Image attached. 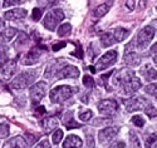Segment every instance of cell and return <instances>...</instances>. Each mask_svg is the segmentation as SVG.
<instances>
[{"label":"cell","instance_id":"cell-1","mask_svg":"<svg viewBox=\"0 0 157 148\" xmlns=\"http://www.w3.org/2000/svg\"><path fill=\"white\" fill-rule=\"evenodd\" d=\"M74 92H77V88H72L69 85H59L50 90V101L53 103H63L69 99Z\"/></svg>","mask_w":157,"mask_h":148},{"label":"cell","instance_id":"cell-2","mask_svg":"<svg viewBox=\"0 0 157 148\" xmlns=\"http://www.w3.org/2000/svg\"><path fill=\"white\" fill-rule=\"evenodd\" d=\"M38 77V70H27L19 74L11 83V87L15 89H24L29 84H32Z\"/></svg>","mask_w":157,"mask_h":148},{"label":"cell","instance_id":"cell-3","mask_svg":"<svg viewBox=\"0 0 157 148\" xmlns=\"http://www.w3.org/2000/svg\"><path fill=\"white\" fill-rule=\"evenodd\" d=\"M64 19V11L62 9H54L49 11L48 14L44 17V21H43V25L44 28H47L48 30H52L53 32L57 25Z\"/></svg>","mask_w":157,"mask_h":148},{"label":"cell","instance_id":"cell-4","mask_svg":"<svg viewBox=\"0 0 157 148\" xmlns=\"http://www.w3.org/2000/svg\"><path fill=\"white\" fill-rule=\"evenodd\" d=\"M155 33H156V30H155L153 26H151V25H147L142 30H140L138 36H137V44H138V47L141 49H146L147 45L151 43V40L153 39Z\"/></svg>","mask_w":157,"mask_h":148},{"label":"cell","instance_id":"cell-5","mask_svg":"<svg viewBox=\"0 0 157 148\" xmlns=\"http://www.w3.org/2000/svg\"><path fill=\"white\" fill-rule=\"evenodd\" d=\"M44 51H47V47L45 45H42V44L35 45L33 49H30L27 54H25V57L23 58V64H25V65L35 64L39 60V58L42 57V54Z\"/></svg>","mask_w":157,"mask_h":148},{"label":"cell","instance_id":"cell-6","mask_svg":"<svg viewBox=\"0 0 157 148\" xmlns=\"http://www.w3.org/2000/svg\"><path fill=\"white\" fill-rule=\"evenodd\" d=\"M148 107V101L143 97H133L126 103V111L127 112H137L146 109Z\"/></svg>","mask_w":157,"mask_h":148},{"label":"cell","instance_id":"cell-7","mask_svg":"<svg viewBox=\"0 0 157 148\" xmlns=\"http://www.w3.org/2000/svg\"><path fill=\"white\" fill-rule=\"evenodd\" d=\"M45 90H47L45 82H39L30 87V98H32L33 104H38L43 99V97L45 96Z\"/></svg>","mask_w":157,"mask_h":148},{"label":"cell","instance_id":"cell-8","mask_svg":"<svg viewBox=\"0 0 157 148\" xmlns=\"http://www.w3.org/2000/svg\"><path fill=\"white\" fill-rule=\"evenodd\" d=\"M117 109H118V104L114 99H104L98 103V111L103 116H113Z\"/></svg>","mask_w":157,"mask_h":148},{"label":"cell","instance_id":"cell-9","mask_svg":"<svg viewBox=\"0 0 157 148\" xmlns=\"http://www.w3.org/2000/svg\"><path fill=\"white\" fill-rule=\"evenodd\" d=\"M117 59V51L116 50H109L107 51L104 55H102L99 58V60L97 62V70H103L111 66Z\"/></svg>","mask_w":157,"mask_h":148},{"label":"cell","instance_id":"cell-10","mask_svg":"<svg viewBox=\"0 0 157 148\" xmlns=\"http://www.w3.org/2000/svg\"><path fill=\"white\" fill-rule=\"evenodd\" d=\"M65 66H67V62L63 60V59H57L54 62H52L48 65L47 70H45V77L47 78H52L53 74H59Z\"/></svg>","mask_w":157,"mask_h":148},{"label":"cell","instance_id":"cell-11","mask_svg":"<svg viewBox=\"0 0 157 148\" xmlns=\"http://www.w3.org/2000/svg\"><path fill=\"white\" fill-rule=\"evenodd\" d=\"M118 133V128L117 127H108V128H104L102 131H99L98 133V138H99V142L102 144H107L109 143Z\"/></svg>","mask_w":157,"mask_h":148},{"label":"cell","instance_id":"cell-12","mask_svg":"<svg viewBox=\"0 0 157 148\" xmlns=\"http://www.w3.org/2000/svg\"><path fill=\"white\" fill-rule=\"evenodd\" d=\"M136 77L135 75V72L131 70V69H121L120 72H117L114 75H113V84L116 85H122L124 82L129 80L131 78Z\"/></svg>","mask_w":157,"mask_h":148},{"label":"cell","instance_id":"cell-13","mask_svg":"<svg viewBox=\"0 0 157 148\" xmlns=\"http://www.w3.org/2000/svg\"><path fill=\"white\" fill-rule=\"evenodd\" d=\"M140 88H141V80L137 77L131 78L129 80H127V82H124L122 84V92L126 96H131V94H133Z\"/></svg>","mask_w":157,"mask_h":148},{"label":"cell","instance_id":"cell-14","mask_svg":"<svg viewBox=\"0 0 157 148\" xmlns=\"http://www.w3.org/2000/svg\"><path fill=\"white\" fill-rule=\"evenodd\" d=\"M15 69H17V62L15 60H6L0 65V72H2L3 77L6 79L13 77V74L15 73Z\"/></svg>","mask_w":157,"mask_h":148},{"label":"cell","instance_id":"cell-15","mask_svg":"<svg viewBox=\"0 0 157 148\" xmlns=\"http://www.w3.org/2000/svg\"><path fill=\"white\" fill-rule=\"evenodd\" d=\"M27 17V10L25 9H13L4 14V18L6 20H19Z\"/></svg>","mask_w":157,"mask_h":148},{"label":"cell","instance_id":"cell-16","mask_svg":"<svg viewBox=\"0 0 157 148\" xmlns=\"http://www.w3.org/2000/svg\"><path fill=\"white\" fill-rule=\"evenodd\" d=\"M82 144H83V142L79 137L71 134V136L65 138V141L63 143V148H81Z\"/></svg>","mask_w":157,"mask_h":148},{"label":"cell","instance_id":"cell-17","mask_svg":"<svg viewBox=\"0 0 157 148\" xmlns=\"http://www.w3.org/2000/svg\"><path fill=\"white\" fill-rule=\"evenodd\" d=\"M58 119L54 118V117H49V118H45L43 122H42V127L44 129L45 133H50V132H53L57 127H58Z\"/></svg>","mask_w":157,"mask_h":148},{"label":"cell","instance_id":"cell-18","mask_svg":"<svg viewBox=\"0 0 157 148\" xmlns=\"http://www.w3.org/2000/svg\"><path fill=\"white\" fill-rule=\"evenodd\" d=\"M79 75V70L75 68L74 65H67L65 68L59 73V78H78Z\"/></svg>","mask_w":157,"mask_h":148},{"label":"cell","instance_id":"cell-19","mask_svg":"<svg viewBox=\"0 0 157 148\" xmlns=\"http://www.w3.org/2000/svg\"><path fill=\"white\" fill-rule=\"evenodd\" d=\"M123 60H124V63L128 64V65L137 66V65L141 63V57L137 54V53L131 51V53H127V54H124Z\"/></svg>","mask_w":157,"mask_h":148},{"label":"cell","instance_id":"cell-20","mask_svg":"<svg viewBox=\"0 0 157 148\" xmlns=\"http://www.w3.org/2000/svg\"><path fill=\"white\" fill-rule=\"evenodd\" d=\"M63 123L64 126L67 127L68 129H72V128H79L82 124H79L78 122H75L74 118H73V113L72 112H67L63 117Z\"/></svg>","mask_w":157,"mask_h":148},{"label":"cell","instance_id":"cell-21","mask_svg":"<svg viewBox=\"0 0 157 148\" xmlns=\"http://www.w3.org/2000/svg\"><path fill=\"white\" fill-rule=\"evenodd\" d=\"M17 33H18V30L15 28H6V29H4L2 33H0V42H2V43L10 42V40L17 35Z\"/></svg>","mask_w":157,"mask_h":148},{"label":"cell","instance_id":"cell-22","mask_svg":"<svg viewBox=\"0 0 157 148\" xmlns=\"http://www.w3.org/2000/svg\"><path fill=\"white\" fill-rule=\"evenodd\" d=\"M112 4H113L112 2H107V3H103V4H101L99 6H97V8L94 9V11H93L94 18H102L103 15H106L107 13H108V10L111 9Z\"/></svg>","mask_w":157,"mask_h":148},{"label":"cell","instance_id":"cell-23","mask_svg":"<svg viewBox=\"0 0 157 148\" xmlns=\"http://www.w3.org/2000/svg\"><path fill=\"white\" fill-rule=\"evenodd\" d=\"M142 73H143V77H145L148 82L157 79V72L155 70V68H152L151 65H146L145 68H142Z\"/></svg>","mask_w":157,"mask_h":148},{"label":"cell","instance_id":"cell-24","mask_svg":"<svg viewBox=\"0 0 157 148\" xmlns=\"http://www.w3.org/2000/svg\"><path fill=\"white\" fill-rule=\"evenodd\" d=\"M114 42H116V39H114V36H113L112 33H104L101 36V44L104 48L111 47L112 44H114Z\"/></svg>","mask_w":157,"mask_h":148},{"label":"cell","instance_id":"cell-25","mask_svg":"<svg viewBox=\"0 0 157 148\" xmlns=\"http://www.w3.org/2000/svg\"><path fill=\"white\" fill-rule=\"evenodd\" d=\"M11 148H27V141H25L21 136H17L9 142Z\"/></svg>","mask_w":157,"mask_h":148},{"label":"cell","instance_id":"cell-26","mask_svg":"<svg viewBox=\"0 0 157 148\" xmlns=\"http://www.w3.org/2000/svg\"><path fill=\"white\" fill-rule=\"evenodd\" d=\"M129 35V32L124 28H116L114 29V33H113V36L116 39V42H123V40Z\"/></svg>","mask_w":157,"mask_h":148},{"label":"cell","instance_id":"cell-27","mask_svg":"<svg viewBox=\"0 0 157 148\" xmlns=\"http://www.w3.org/2000/svg\"><path fill=\"white\" fill-rule=\"evenodd\" d=\"M71 30H72V25L69 23H64L59 26L58 29V35L59 36H65V35H69L71 34Z\"/></svg>","mask_w":157,"mask_h":148},{"label":"cell","instance_id":"cell-28","mask_svg":"<svg viewBox=\"0 0 157 148\" xmlns=\"http://www.w3.org/2000/svg\"><path fill=\"white\" fill-rule=\"evenodd\" d=\"M129 147L131 148H142L141 147V143H140V139L137 137L136 133H129Z\"/></svg>","mask_w":157,"mask_h":148},{"label":"cell","instance_id":"cell-29","mask_svg":"<svg viewBox=\"0 0 157 148\" xmlns=\"http://www.w3.org/2000/svg\"><path fill=\"white\" fill-rule=\"evenodd\" d=\"M62 138H63V131H60V129H57L52 134V141H53L54 144H58L62 141Z\"/></svg>","mask_w":157,"mask_h":148},{"label":"cell","instance_id":"cell-30","mask_svg":"<svg viewBox=\"0 0 157 148\" xmlns=\"http://www.w3.org/2000/svg\"><path fill=\"white\" fill-rule=\"evenodd\" d=\"M145 92L151 96H157V83L153 84H148L147 87H145Z\"/></svg>","mask_w":157,"mask_h":148},{"label":"cell","instance_id":"cell-31","mask_svg":"<svg viewBox=\"0 0 157 148\" xmlns=\"http://www.w3.org/2000/svg\"><path fill=\"white\" fill-rule=\"evenodd\" d=\"M157 141V134L156 133H152V134H150V136L147 137V139H146V142H145V147L146 148H151V146L152 144H155V142Z\"/></svg>","mask_w":157,"mask_h":148},{"label":"cell","instance_id":"cell-32","mask_svg":"<svg viewBox=\"0 0 157 148\" xmlns=\"http://www.w3.org/2000/svg\"><path fill=\"white\" fill-rule=\"evenodd\" d=\"M92 116H93V113H92V111H89V109L83 111V112L79 113V118H81V120H83V122H87V120H89L90 118H92Z\"/></svg>","mask_w":157,"mask_h":148},{"label":"cell","instance_id":"cell-33","mask_svg":"<svg viewBox=\"0 0 157 148\" xmlns=\"http://www.w3.org/2000/svg\"><path fill=\"white\" fill-rule=\"evenodd\" d=\"M131 120H132V123L135 126H137V127H143V126H145V119H143L141 116H138V114L132 117V119H131Z\"/></svg>","mask_w":157,"mask_h":148},{"label":"cell","instance_id":"cell-34","mask_svg":"<svg viewBox=\"0 0 157 148\" xmlns=\"http://www.w3.org/2000/svg\"><path fill=\"white\" fill-rule=\"evenodd\" d=\"M83 84L86 85V87H88V88H93L94 87V79L90 77V75H84V78H83Z\"/></svg>","mask_w":157,"mask_h":148},{"label":"cell","instance_id":"cell-35","mask_svg":"<svg viewBox=\"0 0 157 148\" xmlns=\"http://www.w3.org/2000/svg\"><path fill=\"white\" fill-rule=\"evenodd\" d=\"M0 133H2V137L5 138L9 136V126L6 123H2L0 124Z\"/></svg>","mask_w":157,"mask_h":148},{"label":"cell","instance_id":"cell-36","mask_svg":"<svg viewBox=\"0 0 157 148\" xmlns=\"http://www.w3.org/2000/svg\"><path fill=\"white\" fill-rule=\"evenodd\" d=\"M146 113L148 114L150 118H157V109H155L153 105H148L146 108Z\"/></svg>","mask_w":157,"mask_h":148},{"label":"cell","instance_id":"cell-37","mask_svg":"<svg viewBox=\"0 0 157 148\" xmlns=\"http://www.w3.org/2000/svg\"><path fill=\"white\" fill-rule=\"evenodd\" d=\"M32 18H33L34 21H38L39 19L42 18V10L38 9V8H34V9H33V15H32Z\"/></svg>","mask_w":157,"mask_h":148},{"label":"cell","instance_id":"cell-38","mask_svg":"<svg viewBox=\"0 0 157 148\" xmlns=\"http://www.w3.org/2000/svg\"><path fill=\"white\" fill-rule=\"evenodd\" d=\"M87 148H94V137L92 134H87Z\"/></svg>","mask_w":157,"mask_h":148},{"label":"cell","instance_id":"cell-39","mask_svg":"<svg viewBox=\"0 0 157 148\" xmlns=\"http://www.w3.org/2000/svg\"><path fill=\"white\" fill-rule=\"evenodd\" d=\"M34 148H50V144H49V142H48V139H43V141H40L39 142Z\"/></svg>","mask_w":157,"mask_h":148},{"label":"cell","instance_id":"cell-40","mask_svg":"<svg viewBox=\"0 0 157 148\" xmlns=\"http://www.w3.org/2000/svg\"><path fill=\"white\" fill-rule=\"evenodd\" d=\"M150 53H151V55H152V57H153V59H155V63L157 64V43H155V44L151 47Z\"/></svg>","mask_w":157,"mask_h":148},{"label":"cell","instance_id":"cell-41","mask_svg":"<svg viewBox=\"0 0 157 148\" xmlns=\"http://www.w3.org/2000/svg\"><path fill=\"white\" fill-rule=\"evenodd\" d=\"M35 116L36 117H40V116H43V114H45V108H44V107L42 105V107H38V108L35 109Z\"/></svg>","mask_w":157,"mask_h":148},{"label":"cell","instance_id":"cell-42","mask_svg":"<svg viewBox=\"0 0 157 148\" xmlns=\"http://www.w3.org/2000/svg\"><path fill=\"white\" fill-rule=\"evenodd\" d=\"M65 45H67V44H65L64 42H58V43H56V44H53V50H54V51H58L59 49H62V48H64Z\"/></svg>","mask_w":157,"mask_h":148},{"label":"cell","instance_id":"cell-43","mask_svg":"<svg viewBox=\"0 0 157 148\" xmlns=\"http://www.w3.org/2000/svg\"><path fill=\"white\" fill-rule=\"evenodd\" d=\"M15 4H23V2H17V0H15V2H13V0H5V2H4V6H11V5H15Z\"/></svg>","mask_w":157,"mask_h":148},{"label":"cell","instance_id":"cell-44","mask_svg":"<svg viewBox=\"0 0 157 148\" xmlns=\"http://www.w3.org/2000/svg\"><path fill=\"white\" fill-rule=\"evenodd\" d=\"M27 137H29L30 138V143L33 144V143H35L36 141H38V138H39V136H38V134H35V136H33V133H27Z\"/></svg>","mask_w":157,"mask_h":148},{"label":"cell","instance_id":"cell-45","mask_svg":"<svg viewBox=\"0 0 157 148\" xmlns=\"http://www.w3.org/2000/svg\"><path fill=\"white\" fill-rule=\"evenodd\" d=\"M126 6L129 9V10H133L136 8V3L135 2H126Z\"/></svg>","mask_w":157,"mask_h":148},{"label":"cell","instance_id":"cell-46","mask_svg":"<svg viewBox=\"0 0 157 148\" xmlns=\"http://www.w3.org/2000/svg\"><path fill=\"white\" fill-rule=\"evenodd\" d=\"M4 53H5V49H4V47H3V45H0V58H2V57L4 55Z\"/></svg>","mask_w":157,"mask_h":148},{"label":"cell","instance_id":"cell-47","mask_svg":"<svg viewBox=\"0 0 157 148\" xmlns=\"http://www.w3.org/2000/svg\"><path fill=\"white\" fill-rule=\"evenodd\" d=\"M89 69H90V72H92V73L97 72V68H94V66H89Z\"/></svg>","mask_w":157,"mask_h":148},{"label":"cell","instance_id":"cell-48","mask_svg":"<svg viewBox=\"0 0 157 148\" xmlns=\"http://www.w3.org/2000/svg\"><path fill=\"white\" fill-rule=\"evenodd\" d=\"M2 26H3V20L0 19V28H2Z\"/></svg>","mask_w":157,"mask_h":148},{"label":"cell","instance_id":"cell-49","mask_svg":"<svg viewBox=\"0 0 157 148\" xmlns=\"http://www.w3.org/2000/svg\"><path fill=\"white\" fill-rule=\"evenodd\" d=\"M153 148H157V142H156V144L153 146Z\"/></svg>","mask_w":157,"mask_h":148}]
</instances>
